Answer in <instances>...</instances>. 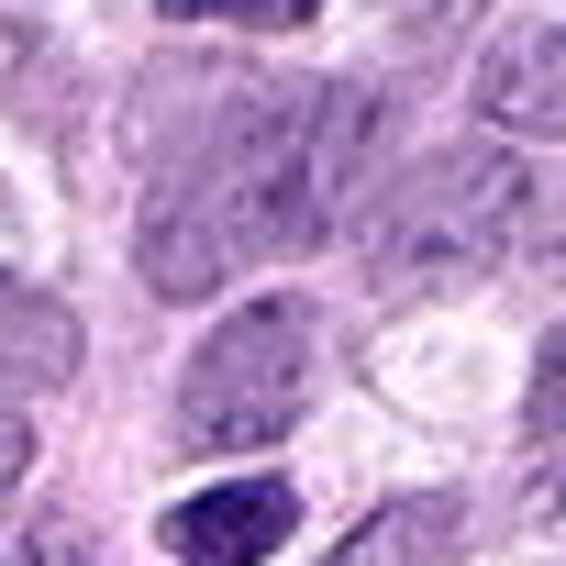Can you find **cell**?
Listing matches in <instances>:
<instances>
[{
  "label": "cell",
  "instance_id": "obj_1",
  "mask_svg": "<svg viewBox=\"0 0 566 566\" xmlns=\"http://www.w3.org/2000/svg\"><path fill=\"white\" fill-rule=\"evenodd\" d=\"M389 123L400 101L378 78H323V90H255L244 112H222L156 189L145 211V290L167 301H211L244 255H301L323 244L378 156H389Z\"/></svg>",
  "mask_w": 566,
  "mask_h": 566
},
{
  "label": "cell",
  "instance_id": "obj_2",
  "mask_svg": "<svg viewBox=\"0 0 566 566\" xmlns=\"http://www.w3.org/2000/svg\"><path fill=\"white\" fill-rule=\"evenodd\" d=\"M533 211V167L489 134L467 145H433L389 178L378 222H367V266H378V290H455V277H478Z\"/></svg>",
  "mask_w": 566,
  "mask_h": 566
},
{
  "label": "cell",
  "instance_id": "obj_3",
  "mask_svg": "<svg viewBox=\"0 0 566 566\" xmlns=\"http://www.w3.org/2000/svg\"><path fill=\"white\" fill-rule=\"evenodd\" d=\"M312 400V312L301 301H255L233 312L189 378H178V444L200 455H244V444H277Z\"/></svg>",
  "mask_w": 566,
  "mask_h": 566
},
{
  "label": "cell",
  "instance_id": "obj_4",
  "mask_svg": "<svg viewBox=\"0 0 566 566\" xmlns=\"http://www.w3.org/2000/svg\"><path fill=\"white\" fill-rule=\"evenodd\" d=\"M478 123L489 134H522V145H555L566 134V23H522L478 56Z\"/></svg>",
  "mask_w": 566,
  "mask_h": 566
},
{
  "label": "cell",
  "instance_id": "obj_5",
  "mask_svg": "<svg viewBox=\"0 0 566 566\" xmlns=\"http://www.w3.org/2000/svg\"><path fill=\"white\" fill-rule=\"evenodd\" d=\"M290 522H301L290 489H277V478H244V489L178 500V511H167V544H178V566H255L266 544H290Z\"/></svg>",
  "mask_w": 566,
  "mask_h": 566
},
{
  "label": "cell",
  "instance_id": "obj_6",
  "mask_svg": "<svg viewBox=\"0 0 566 566\" xmlns=\"http://www.w3.org/2000/svg\"><path fill=\"white\" fill-rule=\"evenodd\" d=\"M455 544H467V511L455 500H389L367 533H345L323 566H455Z\"/></svg>",
  "mask_w": 566,
  "mask_h": 566
},
{
  "label": "cell",
  "instance_id": "obj_7",
  "mask_svg": "<svg viewBox=\"0 0 566 566\" xmlns=\"http://www.w3.org/2000/svg\"><path fill=\"white\" fill-rule=\"evenodd\" d=\"M167 23H244V34H290V23H312L323 0H156Z\"/></svg>",
  "mask_w": 566,
  "mask_h": 566
},
{
  "label": "cell",
  "instance_id": "obj_8",
  "mask_svg": "<svg viewBox=\"0 0 566 566\" xmlns=\"http://www.w3.org/2000/svg\"><path fill=\"white\" fill-rule=\"evenodd\" d=\"M0 566H101V544H90V522L45 511V522H23V533H12V555H0Z\"/></svg>",
  "mask_w": 566,
  "mask_h": 566
},
{
  "label": "cell",
  "instance_id": "obj_9",
  "mask_svg": "<svg viewBox=\"0 0 566 566\" xmlns=\"http://www.w3.org/2000/svg\"><path fill=\"white\" fill-rule=\"evenodd\" d=\"M478 12H489V0H400V34H411V45H455Z\"/></svg>",
  "mask_w": 566,
  "mask_h": 566
},
{
  "label": "cell",
  "instance_id": "obj_10",
  "mask_svg": "<svg viewBox=\"0 0 566 566\" xmlns=\"http://www.w3.org/2000/svg\"><path fill=\"white\" fill-rule=\"evenodd\" d=\"M533 433H566V334H544V367H533Z\"/></svg>",
  "mask_w": 566,
  "mask_h": 566
},
{
  "label": "cell",
  "instance_id": "obj_11",
  "mask_svg": "<svg viewBox=\"0 0 566 566\" xmlns=\"http://www.w3.org/2000/svg\"><path fill=\"white\" fill-rule=\"evenodd\" d=\"M23 467H34V422H23V411H12V400H0V489H12V478H23Z\"/></svg>",
  "mask_w": 566,
  "mask_h": 566
},
{
  "label": "cell",
  "instance_id": "obj_12",
  "mask_svg": "<svg viewBox=\"0 0 566 566\" xmlns=\"http://www.w3.org/2000/svg\"><path fill=\"white\" fill-rule=\"evenodd\" d=\"M533 255H544V266H555V277H566V200H555V211H544V222H533Z\"/></svg>",
  "mask_w": 566,
  "mask_h": 566
},
{
  "label": "cell",
  "instance_id": "obj_13",
  "mask_svg": "<svg viewBox=\"0 0 566 566\" xmlns=\"http://www.w3.org/2000/svg\"><path fill=\"white\" fill-rule=\"evenodd\" d=\"M533 500H544V511H555V522H566V478H544V489H533Z\"/></svg>",
  "mask_w": 566,
  "mask_h": 566
}]
</instances>
